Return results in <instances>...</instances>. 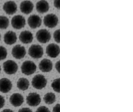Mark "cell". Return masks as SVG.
Instances as JSON below:
<instances>
[{"label": "cell", "mask_w": 133, "mask_h": 112, "mask_svg": "<svg viewBox=\"0 0 133 112\" xmlns=\"http://www.w3.org/2000/svg\"><path fill=\"white\" fill-rule=\"evenodd\" d=\"M18 112H32V110L31 109H29V108H23L20 109Z\"/></svg>", "instance_id": "obj_29"}, {"label": "cell", "mask_w": 133, "mask_h": 112, "mask_svg": "<svg viewBox=\"0 0 133 112\" xmlns=\"http://www.w3.org/2000/svg\"><path fill=\"white\" fill-rule=\"evenodd\" d=\"M9 102L14 107H19L24 102V98L21 94L14 93L10 96Z\"/></svg>", "instance_id": "obj_12"}, {"label": "cell", "mask_w": 133, "mask_h": 112, "mask_svg": "<svg viewBox=\"0 0 133 112\" xmlns=\"http://www.w3.org/2000/svg\"><path fill=\"white\" fill-rule=\"evenodd\" d=\"M51 87L55 92L57 93L60 92V79L57 78L54 80L51 84Z\"/></svg>", "instance_id": "obj_23"}, {"label": "cell", "mask_w": 133, "mask_h": 112, "mask_svg": "<svg viewBox=\"0 0 133 112\" xmlns=\"http://www.w3.org/2000/svg\"><path fill=\"white\" fill-rule=\"evenodd\" d=\"M5 98L2 95H0V109H2L3 106H5Z\"/></svg>", "instance_id": "obj_27"}, {"label": "cell", "mask_w": 133, "mask_h": 112, "mask_svg": "<svg viewBox=\"0 0 133 112\" xmlns=\"http://www.w3.org/2000/svg\"><path fill=\"white\" fill-rule=\"evenodd\" d=\"M17 39V37L16 33L11 31L7 32L4 35V37H3V41H4L5 43L9 44V45H12L14 43H15Z\"/></svg>", "instance_id": "obj_16"}, {"label": "cell", "mask_w": 133, "mask_h": 112, "mask_svg": "<svg viewBox=\"0 0 133 112\" xmlns=\"http://www.w3.org/2000/svg\"><path fill=\"white\" fill-rule=\"evenodd\" d=\"M29 55L35 59L40 58L43 55V49L39 44H33L29 49Z\"/></svg>", "instance_id": "obj_4"}, {"label": "cell", "mask_w": 133, "mask_h": 112, "mask_svg": "<svg viewBox=\"0 0 133 112\" xmlns=\"http://www.w3.org/2000/svg\"><path fill=\"white\" fill-rule=\"evenodd\" d=\"M9 25V20L5 16H0V29H6Z\"/></svg>", "instance_id": "obj_22"}, {"label": "cell", "mask_w": 133, "mask_h": 112, "mask_svg": "<svg viewBox=\"0 0 133 112\" xmlns=\"http://www.w3.org/2000/svg\"><path fill=\"white\" fill-rule=\"evenodd\" d=\"M0 40H1V35H0Z\"/></svg>", "instance_id": "obj_34"}, {"label": "cell", "mask_w": 133, "mask_h": 112, "mask_svg": "<svg viewBox=\"0 0 133 112\" xmlns=\"http://www.w3.org/2000/svg\"><path fill=\"white\" fill-rule=\"evenodd\" d=\"M53 112H60V104L57 103L53 109Z\"/></svg>", "instance_id": "obj_28"}, {"label": "cell", "mask_w": 133, "mask_h": 112, "mask_svg": "<svg viewBox=\"0 0 133 112\" xmlns=\"http://www.w3.org/2000/svg\"><path fill=\"white\" fill-rule=\"evenodd\" d=\"M25 19L22 15H15L11 19V25L15 29H22L25 26Z\"/></svg>", "instance_id": "obj_9"}, {"label": "cell", "mask_w": 133, "mask_h": 112, "mask_svg": "<svg viewBox=\"0 0 133 112\" xmlns=\"http://www.w3.org/2000/svg\"><path fill=\"white\" fill-rule=\"evenodd\" d=\"M36 9L40 13H47L49 9V5L47 1H39L36 4Z\"/></svg>", "instance_id": "obj_19"}, {"label": "cell", "mask_w": 133, "mask_h": 112, "mask_svg": "<svg viewBox=\"0 0 133 112\" xmlns=\"http://www.w3.org/2000/svg\"><path fill=\"white\" fill-rule=\"evenodd\" d=\"M26 49L24 47L20 45V44H17L11 50V54L12 56L15 58V59L21 60L26 55Z\"/></svg>", "instance_id": "obj_8"}, {"label": "cell", "mask_w": 133, "mask_h": 112, "mask_svg": "<svg viewBox=\"0 0 133 112\" xmlns=\"http://www.w3.org/2000/svg\"><path fill=\"white\" fill-rule=\"evenodd\" d=\"M32 86L37 89H43L47 84V80L46 78L41 74H37L33 78Z\"/></svg>", "instance_id": "obj_2"}, {"label": "cell", "mask_w": 133, "mask_h": 112, "mask_svg": "<svg viewBox=\"0 0 133 112\" xmlns=\"http://www.w3.org/2000/svg\"><path fill=\"white\" fill-rule=\"evenodd\" d=\"M58 22H59V19L57 16L53 13L48 14L43 19L44 25L47 27L51 28V29L55 27L57 25Z\"/></svg>", "instance_id": "obj_5"}, {"label": "cell", "mask_w": 133, "mask_h": 112, "mask_svg": "<svg viewBox=\"0 0 133 112\" xmlns=\"http://www.w3.org/2000/svg\"><path fill=\"white\" fill-rule=\"evenodd\" d=\"M46 53L49 57L56 58L59 56L60 53V47L58 44H49L46 49Z\"/></svg>", "instance_id": "obj_10"}, {"label": "cell", "mask_w": 133, "mask_h": 112, "mask_svg": "<svg viewBox=\"0 0 133 112\" xmlns=\"http://www.w3.org/2000/svg\"><path fill=\"white\" fill-rule=\"evenodd\" d=\"M8 56V50L3 46H0V61L5 59Z\"/></svg>", "instance_id": "obj_24"}, {"label": "cell", "mask_w": 133, "mask_h": 112, "mask_svg": "<svg viewBox=\"0 0 133 112\" xmlns=\"http://www.w3.org/2000/svg\"><path fill=\"white\" fill-rule=\"evenodd\" d=\"M55 68H56V70H57L58 72H60V61H57L56 63V65H55Z\"/></svg>", "instance_id": "obj_31"}, {"label": "cell", "mask_w": 133, "mask_h": 112, "mask_svg": "<svg viewBox=\"0 0 133 112\" xmlns=\"http://www.w3.org/2000/svg\"><path fill=\"white\" fill-rule=\"evenodd\" d=\"M3 9L8 15H14L17 10V5L15 2H13V1H9L4 3Z\"/></svg>", "instance_id": "obj_14"}, {"label": "cell", "mask_w": 133, "mask_h": 112, "mask_svg": "<svg viewBox=\"0 0 133 112\" xmlns=\"http://www.w3.org/2000/svg\"><path fill=\"white\" fill-rule=\"evenodd\" d=\"M36 112H51L50 110L48 108L45 107V106H41V107H39L37 109Z\"/></svg>", "instance_id": "obj_26"}, {"label": "cell", "mask_w": 133, "mask_h": 112, "mask_svg": "<svg viewBox=\"0 0 133 112\" xmlns=\"http://www.w3.org/2000/svg\"><path fill=\"white\" fill-rule=\"evenodd\" d=\"M29 81L27 80V78H21L18 80L17 82V86L20 90L22 91H25L27 90L29 87Z\"/></svg>", "instance_id": "obj_20"}, {"label": "cell", "mask_w": 133, "mask_h": 112, "mask_svg": "<svg viewBox=\"0 0 133 112\" xmlns=\"http://www.w3.org/2000/svg\"><path fill=\"white\" fill-rule=\"evenodd\" d=\"M12 82L9 79L3 78L0 79V92L4 94L9 92L12 89Z\"/></svg>", "instance_id": "obj_11"}, {"label": "cell", "mask_w": 133, "mask_h": 112, "mask_svg": "<svg viewBox=\"0 0 133 112\" xmlns=\"http://www.w3.org/2000/svg\"><path fill=\"white\" fill-rule=\"evenodd\" d=\"M34 5L31 1H23L20 4V10L23 13L28 15L33 11Z\"/></svg>", "instance_id": "obj_15"}, {"label": "cell", "mask_w": 133, "mask_h": 112, "mask_svg": "<svg viewBox=\"0 0 133 112\" xmlns=\"http://www.w3.org/2000/svg\"><path fill=\"white\" fill-rule=\"evenodd\" d=\"M2 112H14V111L10 109H5Z\"/></svg>", "instance_id": "obj_32"}, {"label": "cell", "mask_w": 133, "mask_h": 112, "mask_svg": "<svg viewBox=\"0 0 133 112\" xmlns=\"http://www.w3.org/2000/svg\"><path fill=\"white\" fill-rule=\"evenodd\" d=\"M19 40L24 44H29L33 41V35L31 32L29 31H24L20 33Z\"/></svg>", "instance_id": "obj_17"}, {"label": "cell", "mask_w": 133, "mask_h": 112, "mask_svg": "<svg viewBox=\"0 0 133 112\" xmlns=\"http://www.w3.org/2000/svg\"><path fill=\"white\" fill-rule=\"evenodd\" d=\"M39 67L43 72H49L53 69V63L49 59H43L40 62Z\"/></svg>", "instance_id": "obj_18"}, {"label": "cell", "mask_w": 133, "mask_h": 112, "mask_svg": "<svg viewBox=\"0 0 133 112\" xmlns=\"http://www.w3.org/2000/svg\"><path fill=\"white\" fill-rule=\"evenodd\" d=\"M3 70L8 75H12L15 74L18 70V65L14 61H7L3 63Z\"/></svg>", "instance_id": "obj_3"}, {"label": "cell", "mask_w": 133, "mask_h": 112, "mask_svg": "<svg viewBox=\"0 0 133 112\" xmlns=\"http://www.w3.org/2000/svg\"><path fill=\"white\" fill-rule=\"evenodd\" d=\"M27 103L31 107H37L41 103V98L39 94L35 92H31L28 94L26 98Z\"/></svg>", "instance_id": "obj_7"}, {"label": "cell", "mask_w": 133, "mask_h": 112, "mask_svg": "<svg viewBox=\"0 0 133 112\" xmlns=\"http://www.w3.org/2000/svg\"><path fill=\"white\" fill-rule=\"evenodd\" d=\"M36 38L40 43L45 44V43L48 42L51 40V35L50 33V32L47 31V29H42L37 32Z\"/></svg>", "instance_id": "obj_6"}, {"label": "cell", "mask_w": 133, "mask_h": 112, "mask_svg": "<svg viewBox=\"0 0 133 112\" xmlns=\"http://www.w3.org/2000/svg\"><path fill=\"white\" fill-rule=\"evenodd\" d=\"M0 72H1V66H0Z\"/></svg>", "instance_id": "obj_33"}, {"label": "cell", "mask_w": 133, "mask_h": 112, "mask_svg": "<svg viewBox=\"0 0 133 112\" xmlns=\"http://www.w3.org/2000/svg\"><path fill=\"white\" fill-rule=\"evenodd\" d=\"M53 37H54V40L56 41V42L59 43L60 42V30L57 29L55 31L54 34H53Z\"/></svg>", "instance_id": "obj_25"}, {"label": "cell", "mask_w": 133, "mask_h": 112, "mask_svg": "<svg viewBox=\"0 0 133 112\" xmlns=\"http://www.w3.org/2000/svg\"><path fill=\"white\" fill-rule=\"evenodd\" d=\"M21 69L23 74L26 76H30L36 72L37 66L33 61H26L22 64Z\"/></svg>", "instance_id": "obj_1"}, {"label": "cell", "mask_w": 133, "mask_h": 112, "mask_svg": "<svg viewBox=\"0 0 133 112\" xmlns=\"http://www.w3.org/2000/svg\"><path fill=\"white\" fill-rule=\"evenodd\" d=\"M43 100L44 102H45V103H47V104H53L55 102V100H56V96H55V94H53V93L49 92L44 95Z\"/></svg>", "instance_id": "obj_21"}, {"label": "cell", "mask_w": 133, "mask_h": 112, "mask_svg": "<svg viewBox=\"0 0 133 112\" xmlns=\"http://www.w3.org/2000/svg\"><path fill=\"white\" fill-rule=\"evenodd\" d=\"M54 5H55V7L56 8H57L58 9H60V1H59V0L55 1Z\"/></svg>", "instance_id": "obj_30"}, {"label": "cell", "mask_w": 133, "mask_h": 112, "mask_svg": "<svg viewBox=\"0 0 133 112\" xmlns=\"http://www.w3.org/2000/svg\"><path fill=\"white\" fill-rule=\"evenodd\" d=\"M28 25L31 29H37L42 24V20L41 17L37 15H32L27 20Z\"/></svg>", "instance_id": "obj_13"}]
</instances>
